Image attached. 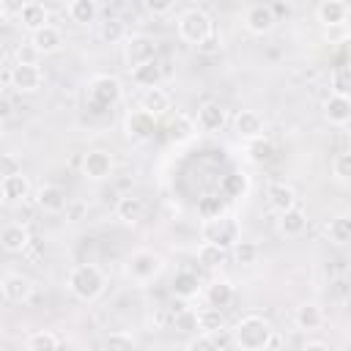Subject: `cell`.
Instances as JSON below:
<instances>
[{
  "label": "cell",
  "mask_w": 351,
  "mask_h": 351,
  "mask_svg": "<svg viewBox=\"0 0 351 351\" xmlns=\"http://www.w3.org/2000/svg\"><path fill=\"white\" fill-rule=\"evenodd\" d=\"M121 93H123L121 80L112 77V74H99V77H93L90 85H88V101H90V107H96V110L112 107V104L121 99Z\"/></svg>",
  "instance_id": "cell-7"
},
{
  "label": "cell",
  "mask_w": 351,
  "mask_h": 351,
  "mask_svg": "<svg viewBox=\"0 0 351 351\" xmlns=\"http://www.w3.org/2000/svg\"><path fill=\"white\" fill-rule=\"evenodd\" d=\"M58 348H60V340L49 329H38L27 337V351H58Z\"/></svg>",
  "instance_id": "cell-36"
},
{
  "label": "cell",
  "mask_w": 351,
  "mask_h": 351,
  "mask_svg": "<svg viewBox=\"0 0 351 351\" xmlns=\"http://www.w3.org/2000/svg\"><path fill=\"white\" fill-rule=\"evenodd\" d=\"M247 156H250V162H255V165L269 162V159L274 156V145H271V140H269V137L247 140Z\"/></svg>",
  "instance_id": "cell-35"
},
{
  "label": "cell",
  "mask_w": 351,
  "mask_h": 351,
  "mask_svg": "<svg viewBox=\"0 0 351 351\" xmlns=\"http://www.w3.org/2000/svg\"><path fill=\"white\" fill-rule=\"evenodd\" d=\"M266 197H269V206H271L277 214L296 208V192H293L291 184H282V181L271 184V186L266 189Z\"/></svg>",
  "instance_id": "cell-23"
},
{
  "label": "cell",
  "mask_w": 351,
  "mask_h": 351,
  "mask_svg": "<svg viewBox=\"0 0 351 351\" xmlns=\"http://www.w3.org/2000/svg\"><path fill=\"white\" fill-rule=\"evenodd\" d=\"M332 176L337 181H351V151L335 154V159H332Z\"/></svg>",
  "instance_id": "cell-41"
},
{
  "label": "cell",
  "mask_w": 351,
  "mask_h": 351,
  "mask_svg": "<svg viewBox=\"0 0 351 351\" xmlns=\"http://www.w3.org/2000/svg\"><path fill=\"white\" fill-rule=\"evenodd\" d=\"M66 285L71 296H77L80 302H96L107 288V277L96 263H80L69 271Z\"/></svg>",
  "instance_id": "cell-2"
},
{
  "label": "cell",
  "mask_w": 351,
  "mask_h": 351,
  "mask_svg": "<svg viewBox=\"0 0 351 351\" xmlns=\"http://www.w3.org/2000/svg\"><path fill=\"white\" fill-rule=\"evenodd\" d=\"M154 129H156V118L148 115L145 110H132V112L123 118V134H126V140H132V143L148 140V137L154 134Z\"/></svg>",
  "instance_id": "cell-11"
},
{
  "label": "cell",
  "mask_w": 351,
  "mask_h": 351,
  "mask_svg": "<svg viewBox=\"0 0 351 351\" xmlns=\"http://www.w3.org/2000/svg\"><path fill=\"white\" fill-rule=\"evenodd\" d=\"M14 63H38L36 58H38V52L33 49V44L27 41V44H22V47H16V52H14Z\"/></svg>",
  "instance_id": "cell-44"
},
{
  "label": "cell",
  "mask_w": 351,
  "mask_h": 351,
  "mask_svg": "<svg viewBox=\"0 0 351 351\" xmlns=\"http://www.w3.org/2000/svg\"><path fill=\"white\" fill-rule=\"evenodd\" d=\"M348 151H351V148H348Z\"/></svg>",
  "instance_id": "cell-49"
},
{
  "label": "cell",
  "mask_w": 351,
  "mask_h": 351,
  "mask_svg": "<svg viewBox=\"0 0 351 351\" xmlns=\"http://www.w3.org/2000/svg\"><path fill=\"white\" fill-rule=\"evenodd\" d=\"M233 129L241 140H255L263 137V118L255 110H239L233 118Z\"/></svg>",
  "instance_id": "cell-19"
},
{
  "label": "cell",
  "mask_w": 351,
  "mask_h": 351,
  "mask_svg": "<svg viewBox=\"0 0 351 351\" xmlns=\"http://www.w3.org/2000/svg\"><path fill=\"white\" fill-rule=\"evenodd\" d=\"M112 170H115V159L104 148H93L82 159V176L90 178V181H104V178L112 176Z\"/></svg>",
  "instance_id": "cell-10"
},
{
  "label": "cell",
  "mask_w": 351,
  "mask_h": 351,
  "mask_svg": "<svg viewBox=\"0 0 351 351\" xmlns=\"http://www.w3.org/2000/svg\"><path fill=\"white\" fill-rule=\"evenodd\" d=\"M195 132H197V123L189 118V115H176V121L170 123V140L173 143H186V140H192L195 137Z\"/></svg>",
  "instance_id": "cell-34"
},
{
  "label": "cell",
  "mask_w": 351,
  "mask_h": 351,
  "mask_svg": "<svg viewBox=\"0 0 351 351\" xmlns=\"http://www.w3.org/2000/svg\"><path fill=\"white\" fill-rule=\"evenodd\" d=\"M30 233L22 222H8L3 230H0V244L5 252H25L30 247Z\"/></svg>",
  "instance_id": "cell-18"
},
{
  "label": "cell",
  "mask_w": 351,
  "mask_h": 351,
  "mask_svg": "<svg viewBox=\"0 0 351 351\" xmlns=\"http://www.w3.org/2000/svg\"><path fill=\"white\" fill-rule=\"evenodd\" d=\"M233 343L239 351H266L274 343V326L263 315H244L233 326Z\"/></svg>",
  "instance_id": "cell-1"
},
{
  "label": "cell",
  "mask_w": 351,
  "mask_h": 351,
  "mask_svg": "<svg viewBox=\"0 0 351 351\" xmlns=\"http://www.w3.org/2000/svg\"><path fill=\"white\" fill-rule=\"evenodd\" d=\"M329 90L332 96H343L351 101V63H340L329 74Z\"/></svg>",
  "instance_id": "cell-30"
},
{
  "label": "cell",
  "mask_w": 351,
  "mask_h": 351,
  "mask_svg": "<svg viewBox=\"0 0 351 351\" xmlns=\"http://www.w3.org/2000/svg\"><path fill=\"white\" fill-rule=\"evenodd\" d=\"M258 255H261V250H258L255 241H239V244L233 247V258H236V263H241V266L255 263Z\"/></svg>",
  "instance_id": "cell-40"
},
{
  "label": "cell",
  "mask_w": 351,
  "mask_h": 351,
  "mask_svg": "<svg viewBox=\"0 0 351 351\" xmlns=\"http://www.w3.org/2000/svg\"><path fill=\"white\" fill-rule=\"evenodd\" d=\"M277 22V14H274V5L269 3H252L244 8V27L252 33V36H266Z\"/></svg>",
  "instance_id": "cell-9"
},
{
  "label": "cell",
  "mask_w": 351,
  "mask_h": 351,
  "mask_svg": "<svg viewBox=\"0 0 351 351\" xmlns=\"http://www.w3.org/2000/svg\"><path fill=\"white\" fill-rule=\"evenodd\" d=\"M0 291L5 296V302L11 304H25L30 296H33V280L19 274V271H8L0 282Z\"/></svg>",
  "instance_id": "cell-13"
},
{
  "label": "cell",
  "mask_w": 351,
  "mask_h": 351,
  "mask_svg": "<svg viewBox=\"0 0 351 351\" xmlns=\"http://www.w3.org/2000/svg\"><path fill=\"white\" fill-rule=\"evenodd\" d=\"M332 351H343V348H332Z\"/></svg>",
  "instance_id": "cell-48"
},
{
  "label": "cell",
  "mask_w": 351,
  "mask_h": 351,
  "mask_svg": "<svg viewBox=\"0 0 351 351\" xmlns=\"http://www.w3.org/2000/svg\"><path fill=\"white\" fill-rule=\"evenodd\" d=\"M195 123H197L200 132L214 134V132H219V129L228 123V112H225V107H222L219 101H206V104L197 107Z\"/></svg>",
  "instance_id": "cell-14"
},
{
  "label": "cell",
  "mask_w": 351,
  "mask_h": 351,
  "mask_svg": "<svg viewBox=\"0 0 351 351\" xmlns=\"http://www.w3.org/2000/svg\"><path fill=\"white\" fill-rule=\"evenodd\" d=\"M30 192H33L30 178H27L22 170L0 178V197H3V203H8V206L27 200V197H30Z\"/></svg>",
  "instance_id": "cell-12"
},
{
  "label": "cell",
  "mask_w": 351,
  "mask_h": 351,
  "mask_svg": "<svg viewBox=\"0 0 351 351\" xmlns=\"http://www.w3.org/2000/svg\"><path fill=\"white\" fill-rule=\"evenodd\" d=\"M66 14L77 25H93L99 16V5H96V0H71L66 5Z\"/></svg>",
  "instance_id": "cell-29"
},
{
  "label": "cell",
  "mask_w": 351,
  "mask_h": 351,
  "mask_svg": "<svg viewBox=\"0 0 351 351\" xmlns=\"http://www.w3.org/2000/svg\"><path fill=\"white\" fill-rule=\"evenodd\" d=\"M140 110H145V112L154 115V118L165 115V112L170 110V93H167L162 85L143 90V93H140Z\"/></svg>",
  "instance_id": "cell-21"
},
{
  "label": "cell",
  "mask_w": 351,
  "mask_h": 351,
  "mask_svg": "<svg viewBox=\"0 0 351 351\" xmlns=\"http://www.w3.org/2000/svg\"><path fill=\"white\" fill-rule=\"evenodd\" d=\"M184 351H222L219 348V343L214 340V335H195V337H189L186 340V346H184Z\"/></svg>",
  "instance_id": "cell-42"
},
{
  "label": "cell",
  "mask_w": 351,
  "mask_h": 351,
  "mask_svg": "<svg viewBox=\"0 0 351 351\" xmlns=\"http://www.w3.org/2000/svg\"><path fill=\"white\" fill-rule=\"evenodd\" d=\"M123 60H126L129 71H134L145 63H154L156 60V41L145 33H132L123 41Z\"/></svg>",
  "instance_id": "cell-6"
},
{
  "label": "cell",
  "mask_w": 351,
  "mask_h": 351,
  "mask_svg": "<svg viewBox=\"0 0 351 351\" xmlns=\"http://www.w3.org/2000/svg\"><path fill=\"white\" fill-rule=\"evenodd\" d=\"M277 228H280V233L285 239H296V236H302L307 230V214L299 206L291 208V211H282L280 219H277Z\"/></svg>",
  "instance_id": "cell-25"
},
{
  "label": "cell",
  "mask_w": 351,
  "mask_h": 351,
  "mask_svg": "<svg viewBox=\"0 0 351 351\" xmlns=\"http://www.w3.org/2000/svg\"><path fill=\"white\" fill-rule=\"evenodd\" d=\"M293 321H296L299 329H307V332H310V329H318V326L324 324V313H321V307H318L315 302H304V304L296 307Z\"/></svg>",
  "instance_id": "cell-31"
},
{
  "label": "cell",
  "mask_w": 351,
  "mask_h": 351,
  "mask_svg": "<svg viewBox=\"0 0 351 351\" xmlns=\"http://www.w3.org/2000/svg\"><path fill=\"white\" fill-rule=\"evenodd\" d=\"M197 329L203 335H217L219 329H225V313L219 307H203V310H197Z\"/></svg>",
  "instance_id": "cell-33"
},
{
  "label": "cell",
  "mask_w": 351,
  "mask_h": 351,
  "mask_svg": "<svg viewBox=\"0 0 351 351\" xmlns=\"http://www.w3.org/2000/svg\"><path fill=\"white\" fill-rule=\"evenodd\" d=\"M104 351H137V343L129 332H110L104 337Z\"/></svg>",
  "instance_id": "cell-38"
},
{
  "label": "cell",
  "mask_w": 351,
  "mask_h": 351,
  "mask_svg": "<svg viewBox=\"0 0 351 351\" xmlns=\"http://www.w3.org/2000/svg\"><path fill=\"white\" fill-rule=\"evenodd\" d=\"M302 351H332V348H329L326 343H321V340H310V343H307Z\"/></svg>",
  "instance_id": "cell-47"
},
{
  "label": "cell",
  "mask_w": 351,
  "mask_h": 351,
  "mask_svg": "<svg viewBox=\"0 0 351 351\" xmlns=\"http://www.w3.org/2000/svg\"><path fill=\"white\" fill-rule=\"evenodd\" d=\"M30 44H33V49L38 55H52V52H58L63 47V33L55 25H47L41 30L30 33Z\"/></svg>",
  "instance_id": "cell-20"
},
{
  "label": "cell",
  "mask_w": 351,
  "mask_h": 351,
  "mask_svg": "<svg viewBox=\"0 0 351 351\" xmlns=\"http://www.w3.org/2000/svg\"><path fill=\"white\" fill-rule=\"evenodd\" d=\"M143 214H145L143 197H137V195H123V197H118V203H115V217H118L123 225H137V222L143 219Z\"/></svg>",
  "instance_id": "cell-22"
},
{
  "label": "cell",
  "mask_w": 351,
  "mask_h": 351,
  "mask_svg": "<svg viewBox=\"0 0 351 351\" xmlns=\"http://www.w3.org/2000/svg\"><path fill=\"white\" fill-rule=\"evenodd\" d=\"M145 11L154 16H167L176 11V3L173 0H145Z\"/></svg>",
  "instance_id": "cell-43"
},
{
  "label": "cell",
  "mask_w": 351,
  "mask_h": 351,
  "mask_svg": "<svg viewBox=\"0 0 351 351\" xmlns=\"http://www.w3.org/2000/svg\"><path fill=\"white\" fill-rule=\"evenodd\" d=\"M176 27H178V36H181V41H186V44H192V47H200V44H206L211 36H214V22H211V16L203 11V8H184L181 14H178V22H176Z\"/></svg>",
  "instance_id": "cell-4"
},
{
  "label": "cell",
  "mask_w": 351,
  "mask_h": 351,
  "mask_svg": "<svg viewBox=\"0 0 351 351\" xmlns=\"http://www.w3.org/2000/svg\"><path fill=\"white\" fill-rule=\"evenodd\" d=\"M200 239H203L206 244H217V247H222V250L236 247V244L241 241L236 217H230V214H217V217L203 219V222H200Z\"/></svg>",
  "instance_id": "cell-5"
},
{
  "label": "cell",
  "mask_w": 351,
  "mask_h": 351,
  "mask_svg": "<svg viewBox=\"0 0 351 351\" xmlns=\"http://www.w3.org/2000/svg\"><path fill=\"white\" fill-rule=\"evenodd\" d=\"M324 36H326L329 41H348L346 25H340V27H324Z\"/></svg>",
  "instance_id": "cell-46"
},
{
  "label": "cell",
  "mask_w": 351,
  "mask_h": 351,
  "mask_svg": "<svg viewBox=\"0 0 351 351\" xmlns=\"http://www.w3.org/2000/svg\"><path fill=\"white\" fill-rule=\"evenodd\" d=\"M348 14H351V8L343 0H324L315 8V16H318V22L324 27H340V25H346L348 22Z\"/></svg>",
  "instance_id": "cell-17"
},
{
  "label": "cell",
  "mask_w": 351,
  "mask_h": 351,
  "mask_svg": "<svg viewBox=\"0 0 351 351\" xmlns=\"http://www.w3.org/2000/svg\"><path fill=\"white\" fill-rule=\"evenodd\" d=\"M200 288H203L200 277H197L195 271H186V269L176 271V277H173V282H170V291H173L178 299H192V296L200 293Z\"/></svg>",
  "instance_id": "cell-26"
},
{
  "label": "cell",
  "mask_w": 351,
  "mask_h": 351,
  "mask_svg": "<svg viewBox=\"0 0 351 351\" xmlns=\"http://www.w3.org/2000/svg\"><path fill=\"white\" fill-rule=\"evenodd\" d=\"M8 85L19 93H36L44 85V71L38 63H14L8 69Z\"/></svg>",
  "instance_id": "cell-8"
},
{
  "label": "cell",
  "mask_w": 351,
  "mask_h": 351,
  "mask_svg": "<svg viewBox=\"0 0 351 351\" xmlns=\"http://www.w3.org/2000/svg\"><path fill=\"white\" fill-rule=\"evenodd\" d=\"M132 74V82L137 85V88H143V90H148V88H159V82H162V66L154 60V63H145V66H140V69H134V71H129Z\"/></svg>",
  "instance_id": "cell-32"
},
{
  "label": "cell",
  "mask_w": 351,
  "mask_h": 351,
  "mask_svg": "<svg viewBox=\"0 0 351 351\" xmlns=\"http://www.w3.org/2000/svg\"><path fill=\"white\" fill-rule=\"evenodd\" d=\"M233 296H236L233 282L225 280V277L211 280V282L206 285V302H208V307H219V310H225V307L233 302Z\"/></svg>",
  "instance_id": "cell-24"
},
{
  "label": "cell",
  "mask_w": 351,
  "mask_h": 351,
  "mask_svg": "<svg viewBox=\"0 0 351 351\" xmlns=\"http://www.w3.org/2000/svg\"><path fill=\"white\" fill-rule=\"evenodd\" d=\"M165 271V258L154 250H134L126 261H123V274L126 280H132L134 285H148L154 282L159 274Z\"/></svg>",
  "instance_id": "cell-3"
},
{
  "label": "cell",
  "mask_w": 351,
  "mask_h": 351,
  "mask_svg": "<svg viewBox=\"0 0 351 351\" xmlns=\"http://www.w3.org/2000/svg\"><path fill=\"white\" fill-rule=\"evenodd\" d=\"M176 329H178V332H192V329H197V313L184 310V313L176 318Z\"/></svg>",
  "instance_id": "cell-45"
},
{
  "label": "cell",
  "mask_w": 351,
  "mask_h": 351,
  "mask_svg": "<svg viewBox=\"0 0 351 351\" xmlns=\"http://www.w3.org/2000/svg\"><path fill=\"white\" fill-rule=\"evenodd\" d=\"M16 19H19V25H22L27 33H36V30H41V27H47V25H49V11H47V5H44V3L30 0V3H22V8H19V14H16Z\"/></svg>",
  "instance_id": "cell-16"
},
{
  "label": "cell",
  "mask_w": 351,
  "mask_h": 351,
  "mask_svg": "<svg viewBox=\"0 0 351 351\" xmlns=\"http://www.w3.org/2000/svg\"><path fill=\"white\" fill-rule=\"evenodd\" d=\"M324 118L335 126H343L351 121V101L343 99V96H329L324 101Z\"/></svg>",
  "instance_id": "cell-27"
},
{
  "label": "cell",
  "mask_w": 351,
  "mask_h": 351,
  "mask_svg": "<svg viewBox=\"0 0 351 351\" xmlns=\"http://www.w3.org/2000/svg\"><path fill=\"white\" fill-rule=\"evenodd\" d=\"M225 255H228V250H222V247H217V244H200L197 247V261L206 266V269H217V266H222L225 263Z\"/></svg>",
  "instance_id": "cell-37"
},
{
  "label": "cell",
  "mask_w": 351,
  "mask_h": 351,
  "mask_svg": "<svg viewBox=\"0 0 351 351\" xmlns=\"http://www.w3.org/2000/svg\"><path fill=\"white\" fill-rule=\"evenodd\" d=\"M101 38L110 41V44H118V41H126L129 33H126L123 22L112 16V19H104V22H101Z\"/></svg>",
  "instance_id": "cell-39"
},
{
  "label": "cell",
  "mask_w": 351,
  "mask_h": 351,
  "mask_svg": "<svg viewBox=\"0 0 351 351\" xmlns=\"http://www.w3.org/2000/svg\"><path fill=\"white\" fill-rule=\"evenodd\" d=\"M326 239L337 247L351 244V214H337L326 222Z\"/></svg>",
  "instance_id": "cell-28"
},
{
  "label": "cell",
  "mask_w": 351,
  "mask_h": 351,
  "mask_svg": "<svg viewBox=\"0 0 351 351\" xmlns=\"http://www.w3.org/2000/svg\"><path fill=\"white\" fill-rule=\"evenodd\" d=\"M33 200H36V206H38L41 211H47V214H58V211H63L66 203H69L66 192H63L58 184H41V186L36 189Z\"/></svg>",
  "instance_id": "cell-15"
}]
</instances>
